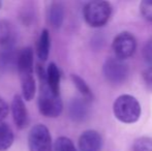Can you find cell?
Segmentation results:
<instances>
[{"instance_id":"cell-1","label":"cell","mask_w":152,"mask_h":151,"mask_svg":"<svg viewBox=\"0 0 152 151\" xmlns=\"http://www.w3.org/2000/svg\"><path fill=\"white\" fill-rule=\"evenodd\" d=\"M16 65L21 80L23 97L27 101H30L33 99L36 91L33 66V50L28 47L19 52Z\"/></svg>"},{"instance_id":"cell-2","label":"cell","mask_w":152,"mask_h":151,"mask_svg":"<svg viewBox=\"0 0 152 151\" xmlns=\"http://www.w3.org/2000/svg\"><path fill=\"white\" fill-rule=\"evenodd\" d=\"M38 76L40 80V92L38 97V109L45 117L56 118L61 114L63 105L60 95L54 94L49 88L46 80V73L42 66L38 65Z\"/></svg>"},{"instance_id":"cell-3","label":"cell","mask_w":152,"mask_h":151,"mask_svg":"<svg viewBox=\"0 0 152 151\" xmlns=\"http://www.w3.org/2000/svg\"><path fill=\"white\" fill-rule=\"evenodd\" d=\"M114 114L118 120L124 123L136 122L141 115V106L138 99L128 94H123L115 101Z\"/></svg>"},{"instance_id":"cell-4","label":"cell","mask_w":152,"mask_h":151,"mask_svg":"<svg viewBox=\"0 0 152 151\" xmlns=\"http://www.w3.org/2000/svg\"><path fill=\"white\" fill-rule=\"evenodd\" d=\"M112 12V7L107 1H90L84 6L85 21L91 27L104 26L108 22Z\"/></svg>"},{"instance_id":"cell-5","label":"cell","mask_w":152,"mask_h":151,"mask_svg":"<svg viewBox=\"0 0 152 151\" xmlns=\"http://www.w3.org/2000/svg\"><path fill=\"white\" fill-rule=\"evenodd\" d=\"M29 151H52V137L48 127L36 124L28 135Z\"/></svg>"},{"instance_id":"cell-6","label":"cell","mask_w":152,"mask_h":151,"mask_svg":"<svg viewBox=\"0 0 152 151\" xmlns=\"http://www.w3.org/2000/svg\"><path fill=\"white\" fill-rule=\"evenodd\" d=\"M104 76L110 83L114 85L122 84L128 77L127 64L118 58H110L104 64Z\"/></svg>"},{"instance_id":"cell-7","label":"cell","mask_w":152,"mask_h":151,"mask_svg":"<svg viewBox=\"0 0 152 151\" xmlns=\"http://www.w3.org/2000/svg\"><path fill=\"white\" fill-rule=\"evenodd\" d=\"M137 48V42L134 35L129 32H122L115 37L113 42V50L118 59L129 58L134 53Z\"/></svg>"},{"instance_id":"cell-8","label":"cell","mask_w":152,"mask_h":151,"mask_svg":"<svg viewBox=\"0 0 152 151\" xmlns=\"http://www.w3.org/2000/svg\"><path fill=\"white\" fill-rule=\"evenodd\" d=\"M12 114L15 124L20 129H23L29 124V115L24 101L20 95H16L12 103Z\"/></svg>"},{"instance_id":"cell-9","label":"cell","mask_w":152,"mask_h":151,"mask_svg":"<svg viewBox=\"0 0 152 151\" xmlns=\"http://www.w3.org/2000/svg\"><path fill=\"white\" fill-rule=\"evenodd\" d=\"M102 139L95 131H86L79 138V148L81 151H100Z\"/></svg>"},{"instance_id":"cell-10","label":"cell","mask_w":152,"mask_h":151,"mask_svg":"<svg viewBox=\"0 0 152 151\" xmlns=\"http://www.w3.org/2000/svg\"><path fill=\"white\" fill-rule=\"evenodd\" d=\"M89 107L85 101L75 98L69 104V116L74 121H83L88 117Z\"/></svg>"},{"instance_id":"cell-11","label":"cell","mask_w":152,"mask_h":151,"mask_svg":"<svg viewBox=\"0 0 152 151\" xmlns=\"http://www.w3.org/2000/svg\"><path fill=\"white\" fill-rule=\"evenodd\" d=\"M60 71L55 63H50L46 71V80L49 88L54 94L60 93Z\"/></svg>"},{"instance_id":"cell-12","label":"cell","mask_w":152,"mask_h":151,"mask_svg":"<svg viewBox=\"0 0 152 151\" xmlns=\"http://www.w3.org/2000/svg\"><path fill=\"white\" fill-rule=\"evenodd\" d=\"M64 19V7L59 2H53L48 9V21L53 28H59Z\"/></svg>"},{"instance_id":"cell-13","label":"cell","mask_w":152,"mask_h":151,"mask_svg":"<svg viewBox=\"0 0 152 151\" xmlns=\"http://www.w3.org/2000/svg\"><path fill=\"white\" fill-rule=\"evenodd\" d=\"M15 40V29L10 22L0 20V46L10 47Z\"/></svg>"},{"instance_id":"cell-14","label":"cell","mask_w":152,"mask_h":151,"mask_svg":"<svg viewBox=\"0 0 152 151\" xmlns=\"http://www.w3.org/2000/svg\"><path fill=\"white\" fill-rule=\"evenodd\" d=\"M50 46H51V38L50 33L47 29H44L40 33V36L38 38L37 42V49H36V53H37V57L39 60L46 61L49 57V53H50Z\"/></svg>"},{"instance_id":"cell-15","label":"cell","mask_w":152,"mask_h":151,"mask_svg":"<svg viewBox=\"0 0 152 151\" xmlns=\"http://www.w3.org/2000/svg\"><path fill=\"white\" fill-rule=\"evenodd\" d=\"M14 143V133L10 125L0 122V151H6Z\"/></svg>"},{"instance_id":"cell-16","label":"cell","mask_w":152,"mask_h":151,"mask_svg":"<svg viewBox=\"0 0 152 151\" xmlns=\"http://www.w3.org/2000/svg\"><path fill=\"white\" fill-rule=\"evenodd\" d=\"M72 82H74V84L76 85V87L78 88V90L81 92V94L85 97V99L91 101V99L93 98V94H92L90 88H89L88 85L86 84V82H85L81 77H79L77 75H72Z\"/></svg>"},{"instance_id":"cell-17","label":"cell","mask_w":152,"mask_h":151,"mask_svg":"<svg viewBox=\"0 0 152 151\" xmlns=\"http://www.w3.org/2000/svg\"><path fill=\"white\" fill-rule=\"evenodd\" d=\"M55 151H78L74 143L66 137H60L55 142Z\"/></svg>"},{"instance_id":"cell-18","label":"cell","mask_w":152,"mask_h":151,"mask_svg":"<svg viewBox=\"0 0 152 151\" xmlns=\"http://www.w3.org/2000/svg\"><path fill=\"white\" fill-rule=\"evenodd\" d=\"M134 151H152V139L148 137L137 139L134 143Z\"/></svg>"},{"instance_id":"cell-19","label":"cell","mask_w":152,"mask_h":151,"mask_svg":"<svg viewBox=\"0 0 152 151\" xmlns=\"http://www.w3.org/2000/svg\"><path fill=\"white\" fill-rule=\"evenodd\" d=\"M141 12L146 20L152 22V0H144L141 2Z\"/></svg>"},{"instance_id":"cell-20","label":"cell","mask_w":152,"mask_h":151,"mask_svg":"<svg viewBox=\"0 0 152 151\" xmlns=\"http://www.w3.org/2000/svg\"><path fill=\"white\" fill-rule=\"evenodd\" d=\"M143 55H144L145 60L148 63H150L152 66V39L149 40L143 49Z\"/></svg>"},{"instance_id":"cell-21","label":"cell","mask_w":152,"mask_h":151,"mask_svg":"<svg viewBox=\"0 0 152 151\" xmlns=\"http://www.w3.org/2000/svg\"><path fill=\"white\" fill-rule=\"evenodd\" d=\"M143 79L146 87L152 91V66H149L147 69H145L143 73Z\"/></svg>"},{"instance_id":"cell-22","label":"cell","mask_w":152,"mask_h":151,"mask_svg":"<svg viewBox=\"0 0 152 151\" xmlns=\"http://www.w3.org/2000/svg\"><path fill=\"white\" fill-rule=\"evenodd\" d=\"M8 112H10L8 105L3 101V99L0 98V122H3V120L8 115Z\"/></svg>"},{"instance_id":"cell-23","label":"cell","mask_w":152,"mask_h":151,"mask_svg":"<svg viewBox=\"0 0 152 151\" xmlns=\"http://www.w3.org/2000/svg\"><path fill=\"white\" fill-rule=\"evenodd\" d=\"M1 6H2V2L0 1V8H1Z\"/></svg>"}]
</instances>
